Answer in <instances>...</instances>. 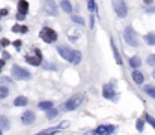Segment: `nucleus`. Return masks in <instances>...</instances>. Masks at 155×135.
Masks as SVG:
<instances>
[{
  "label": "nucleus",
  "instance_id": "f257e3e1",
  "mask_svg": "<svg viewBox=\"0 0 155 135\" xmlns=\"http://www.w3.org/2000/svg\"><path fill=\"white\" fill-rule=\"evenodd\" d=\"M124 39L128 45H131V47H137L139 45V35L136 33V30L132 27H126L124 30Z\"/></svg>",
  "mask_w": 155,
  "mask_h": 135
},
{
  "label": "nucleus",
  "instance_id": "f03ea898",
  "mask_svg": "<svg viewBox=\"0 0 155 135\" xmlns=\"http://www.w3.org/2000/svg\"><path fill=\"white\" fill-rule=\"evenodd\" d=\"M39 36L44 39V42H47V44H51V42H54V41L57 39V33H56L53 29H50V27H44V29L41 30Z\"/></svg>",
  "mask_w": 155,
  "mask_h": 135
},
{
  "label": "nucleus",
  "instance_id": "7ed1b4c3",
  "mask_svg": "<svg viewBox=\"0 0 155 135\" xmlns=\"http://www.w3.org/2000/svg\"><path fill=\"white\" fill-rule=\"evenodd\" d=\"M12 77L14 78H18V80H29L30 78V72L27 69L21 66H12V71H11Z\"/></svg>",
  "mask_w": 155,
  "mask_h": 135
},
{
  "label": "nucleus",
  "instance_id": "20e7f679",
  "mask_svg": "<svg viewBox=\"0 0 155 135\" xmlns=\"http://www.w3.org/2000/svg\"><path fill=\"white\" fill-rule=\"evenodd\" d=\"M113 9L116 11L119 18H125L126 17L128 8H126V3L124 2V0H113Z\"/></svg>",
  "mask_w": 155,
  "mask_h": 135
},
{
  "label": "nucleus",
  "instance_id": "39448f33",
  "mask_svg": "<svg viewBox=\"0 0 155 135\" xmlns=\"http://www.w3.org/2000/svg\"><path fill=\"white\" fill-rule=\"evenodd\" d=\"M44 11H45L48 15H57L59 14V9L56 6V2H53V0H47L45 3H44Z\"/></svg>",
  "mask_w": 155,
  "mask_h": 135
},
{
  "label": "nucleus",
  "instance_id": "423d86ee",
  "mask_svg": "<svg viewBox=\"0 0 155 135\" xmlns=\"http://www.w3.org/2000/svg\"><path fill=\"white\" fill-rule=\"evenodd\" d=\"M80 104H81V96H72L71 99H68V102L65 104V110H66V111H72V110H75Z\"/></svg>",
  "mask_w": 155,
  "mask_h": 135
},
{
  "label": "nucleus",
  "instance_id": "0eeeda50",
  "mask_svg": "<svg viewBox=\"0 0 155 135\" xmlns=\"http://www.w3.org/2000/svg\"><path fill=\"white\" fill-rule=\"evenodd\" d=\"M57 51H59V54H60L65 60H69V59H71L72 50L68 47V45H57Z\"/></svg>",
  "mask_w": 155,
  "mask_h": 135
},
{
  "label": "nucleus",
  "instance_id": "6e6552de",
  "mask_svg": "<svg viewBox=\"0 0 155 135\" xmlns=\"http://www.w3.org/2000/svg\"><path fill=\"white\" fill-rule=\"evenodd\" d=\"M35 53H36L35 57H32V56H26V62L30 63V65H33V66H38V65H41V62H42V56H41V51H39L38 48L35 50Z\"/></svg>",
  "mask_w": 155,
  "mask_h": 135
},
{
  "label": "nucleus",
  "instance_id": "1a4fd4ad",
  "mask_svg": "<svg viewBox=\"0 0 155 135\" xmlns=\"http://www.w3.org/2000/svg\"><path fill=\"white\" fill-rule=\"evenodd\" d=\"M115 131H116V126L113 125H102L98 129H95L94 134H113Z\"/></svg>",
  "mask_w": 155,
  "mask_h": 135
},
{
  "label": "nucleus",
  "instance_id": "9d476101",
  "mask_svg": "<svg viewBox=\"0 0 155 135\" xmlns=\"http://www.w3.org/2000/svg\"><path fill=\"white\" fill-rule=\"evenodd\" d=\"M21 122H23L24 125H32L35 122V112L33 111L23 112V116H21Z\"/></svg>",
  "mask_w": 155,
  "mask_h": 135
},
{
  "label": "nucleus",
  "instance_id": "9b49d317",
  "mask_svg": "<svg viewBox=\"0 0 155 135\" xmlns=\"http://www.w3.org/2000/svg\"><path fill=\"white\" fill-rule=\"evenodd\" d=\"M102 95H104V98H107V99H113V96H115L113 86H112V84H105L104 89H102Z\"/></svg>",
  "mask_w": 155,
  "mask_h": 135
},
{
  "label": "nucleus",
  "instance_id": "f8f14e48",
  "mask_svg": "<svg viewBox=\"0 0 155 135\" xmlns=\"http://www.w3.org/2000/svg\"><path fill=\"white\" fill-rule=\"evenodd\" d=\"M69 62H71V63H74V65H78V63L81 62V53H80V51H74V50H72V54H71Z\"/></svg>",
  "mask_w": 155,
  "mask_h": 135
},
{
  "label": "nucleus",
  "instance_id": "ddd939ff",
  "mask_svg": "<svg viewBox=\"0 0 155 135\" xmlns=\"http://www.w3.org/2000/svg\"><path fill=\"white\" fill-rule=\"evenodd\" d=\"M129 66H131V68H134V69H137L139 66H142V59H140L139 56L131 57V59H129Z\"/></svg>",
  "mask_w": 155,
  "mask_h": 135
},
{
  "label": "nucleus",
  "instance_id": "4468645a",
  "mask_svg": "<svg viewBox=\"0 0 155 135\" xmlns=\"http://www.w3.org/2000/svg\"><path fill=\"white\" fill-rule=\"evenodd\" d=\"M27 11H29V3L26 2V0H20L18 2V12L26 14Z\"/></svg>",
  "mask_w": 155,
  "mask_h": 135
},
{
  "label": "nucleus",
  "instance_id": "2eb2a0df",
  "mask_svg": "<svg viewBox=\"0 0 155 135\" xmlns=\"http://www.w3.org/2000/svg\"><path fill=\"white\" fill-rule=\"evenodd\" d=\"M132 80H134V83H136V84H142V83H143V80H145V77H143V74H142V72L134 71V72H132Z\"/></svg>",
  "mask_w": 155,
  "mask_h": 135
},
{
  "label": "nucleus",
  "instance_id": "dca6fc26",
  "mask_svg": "<svg viewBox=\"0 0 155 135\" xmlns=\"http://www.w3.org/2000/svg\"><path fill=\"white\" fill-rule=\"evenodd\" d=\"M14 105L15 107H24V105H27V98L26 96H18V98H15Z\"/></svg>",
  "mask_w": 155,
  "mask_h": 135
},
{
  "label": "nucleus",
  "instance_id": "f3484780",
  "mask_svg": "<svg viewBox=\"0 0 155 135\" xmlns=\"http://www.w3.org/2000/svg\"><path fill=\"white\" fill-rule=\"evenodd\" d=\"M60 6H62V11L66 12V14H71L72 12V6H71V3L68 2V0H63V2L60 3Z\"/></svg>",
  "mask_w": 155,
  "mask_h": 135
},
{
  "label": "nucleus",
  "instance_id": "a211bd4d",
  "mask_svg": "<svg viewBox=\"0 0 155 135\" xmlns=\"http://www.w3.org/2000/svg\"><path fill=\"white\" fill-rule=\"evenodd\" d=\"M57 116H59V111H57V110H54L53 107L47 110V119H48V120H53V119H56Z\"/></svg>",
  "mask_w": 155,
  "mask_h": 135
},
{
  "label": "nucleus",
  "instance_id": "6ab92c4d",
  "mask_svg": "<svg viewBox=\"0 0 155 135\" xmlns=\"http://www.w3.org/2000/svg\"><path fill=\"white\" fill-rule=\"evenodd\" d=\"M9 119L8 117H5V116H0V128L2 129H6V128H9Z\"/></svg>",
  "mask_w": 155,
  "mask_h": 135
},
{
  "label": "nucleus",
  "instance_id": "aec40b11",
  "mask_svg": "<svg viewBox=\"0 0 155 135\" xmlns=\"http://www.w3.org/2000/svg\"><path fill=\"white\" fill-rule=\"evenodd\" d=\"M145 41L148 45H155V33H148L145 36Z\"/></svg>",
  "mask_w": 155,
  "mask_h": 135
},
{
  "label": "nucleus",
  "instance_id": "412c9836",
  "mask_svg": "<svg viewBox=\"0 0 155 135\" xmlns=\"http://www.w3.org/2000/svg\"><path fill=\"white\" fill-rule=\"evenodd\" d=\"M145 92H146V95H149L151 98L155 99V87L154 86H145Z\"/></svg>",
  "mask_w": 155,
  "mask_h": 135
},
{
  "label": "nucleus",
  "instance_id": "4be33fe9",
  "mask_svg": "<svg viewBox=\"0 0 155 135\" xmlns=\"http://www.w3.org/2000/svg\"><path fill=\"white\" fill-rule=\"evenodd\" d=\"M8 95H9V90H8V87H6V86H0V99H5V98H8Z\"/></svg>",
  "mask_w": 155,
  "mask_h": 135
},
{
  "label": "nucleus",
  "instance_id": "5701e85b",
  "mask_svg": "<svg viewBox=\"0 0 155 135\" xmlns=\"http://www.w3.org/2000/svg\"><path fill=\"white\" fill-rule=\"evenodd\" d=\"M41 110H48V108H51L53 107V102H50V101H44V102H39V105H38Z\"/></svg>",
  "mask_w": 155,
  "mask_h": 135
},
{
  "label": "nucleus",
  "instance_id": "b1692460",
  "mask_svg": "<svg viewBox=\"0 0 155 135\" xmlns=\"http://www.w3.org/2000/svg\"><path fill=\"white\" fill-rule=\"evenodd\" d=\"M110 42H112V47H113V53H115V59H116V62H118L119 65H122V60H121V56H119V51H118V48L115 47L113 41H110Z\"/></svg>",
  "mask_w": 155,
  "mask_h": 135
},
{
  "label": "nucleus",
  "instance_id": "393cba45",
  "mask_svg": "<svg viewBox=\"0 0 155 135\" xmlns=\"http://www.w3.org/2000/svg\"><path fill=\"white\" fill-rule=\"evenodd\" d=\"M60 131V128H51V129H44V131H41L39 134L41 135H44V134H56V132H59Z\"/></svg>",
  "mask_w": 155,
  "mask_h": 135
},
{
  "label": "nucleus",
  "instance_id": "a878e982",
  "mask_svg": "<svg viewBox=\"0 0 155 135\" xmlns=\"http://www.w3.org/2000/svg\"><path fill=\"white\" fill-rule=\"evenodd\" d=\"M87 8H89V11H91V12H95V11H97L95 0H87Z\"/></svg>",
  "mask_w": 155,
  "mask_h": 135
},
{
  "label": "nucleus",
  "instance_id": "bb28decb",
  "mask_svg": "<svg viewBox=\"0 0 155 135\" xmlns=\"http://www.w3.org/2000/svg\"><path fill=\"white\" fill-rule=\"evenodd\" d=\"M72 21H74V22H77V24H80V26H83V24H84V20H83L81 17H78V15H72Z\"/></svg>",
  "mask_w": 155,
  "mask_h": 135
},
{
  "label": "nucleus",
  "instance_id": "cd10ccee",
  "mask_svg": "<svg viewBox=\"0 0 155 135\" xmlns=\"http://www.w3.org/2000/svg\"><path fill=\"white\" fill-rule=\"evenodd\" d=\"M136 126H137V131H140V132H142V131H143V126H145V122L139 119V120H137V123H136Z\"/></svg>",
  "mask_w": 155,
  "mask_h": 135
},
{
  "label": "nucleus",
  "instance_id": "c85d7f7f",
  "mask_svg": "<svg viewBox=\"0 0 155 135\" xmlns=\"http://www.w3.org/2000/svg\"><path fill=\"white\" fill-rule=\"evenodd\" d=\"M148 65H151V66L155 65V54H151V56L148 57Z\"/></svg>",
  "mask_w": 155,
  "mask_h": 135
},
{
  "label": "nucleus",
  "instance_id": "c756f323",
  "mask_svg": "<svg viewBox=\"0 0 155 135\" xmlns=\"http://www.w3.org/2000/svg\"><path fill=\"white\" fill-rule=\"evenodd\" d=\"M146 120H148V122H149V123L154 126V129H155V119H154L151 114H146Z\"/></svg>",
  "mask_w": 155,
  "mask_h": 135
},
{
  "label": "nucleus",
  "instance_id": "7c9ffc66",
  "mask_svg": "<svg viewBox=\"0 0 155 135\" xmlns=\"http://www.w3.org/2000/svg\"><path fill=\"white\" fill-rule=\"evenodd\" d=\"M11 42H9V39H6V38H3L2 41H0V45H2V47H8Z\"/></svg>",
  "mask_w": 155,
  "mask_h": 135
},
{
  "label": "nucleus",
  "instance_id": "2f4dec72",
  "mask_svg": "<svg viewBox=\"0 0 155 135\" xmlns=\"http://www.w3.org/2000/svg\"><path fill=\"white\" fill-rule=\"evenodd\" d=\"M24 15H26V14H21V12H18L15 18H17V20H20V21H23V20H24Z\"/></svg>",
  "mask_w": 155,
  "mask_h": 135
},
{
  "label": "nucleus",
  "instance_id": "473e14b6",
  "mask_svg": "<svg viewBox=\"0 0 155 135\" xmlns=\"http://www.w3.org/2000/svg\"><path fill=\"white\" fill-rule=\"evenodd\" d=\"M68 126H69V123H68V122H62V123L59 125V128H60V129H65V128H68Z\"/></svg>",
  "mask_w": 155,
  "mask_h": 135
},
{
  "label": "nucleus",
  "instance_id": "72a5a7b5",
  "mask_svg": "<svg viewBox=\"0 0 155 135\" xmlns=\"http://www.w3.org/2000/svg\"><path fill=\"white\" fill-rule=\"evenodd\" d=\"M27 32V27L26 26H20V33H26Z\"/></svg>",
  "mask_w": 155,
  "mask_h": 135
},
{
  "label": "nucleus",
  "instance_id": "f704fd0d",
  "mask_svg": "<svg viewBox=\"0 0 155 135\" xmlns=\"http://www.w3.org/2000/svg\"><path fill=\"white\" fill-rule=\"evenodd\" d=\"M14 45L15 48H21V41H14Z\"/></svg>",
  "mask_w": 155,
  "mask_h": 135
},
{
  "label": "nucleus",
  "instance_id": "c9c22d12",
  "mask_svg": "<svg viewBox=\"0 0 155 135\" xmlns=\"http://www.w3.org/2000/svg\"><path fill=\"white\" fill-rule=\"evenodd\" d=\"M12 32L18 33V32H20V26H14V27H12Z\"/></svg>",
  "mask_w": 155,
  "mask_h": 135
},
{
  "label": "nucleus",
  "instance_id": "e433bc0d",
  "mask_svg": "<svg viewBox=\"0 0 155 135\" xmlns=\"http://www.w3.org/2000/svg\"><path fill=\"white\" fill-rule=\"evenodd\" d=\"M8 14V9H2V11H0V15H6Z\"/></svg>",
  "mask_w": 155,
  "mask_h": 135
},
{
  "label": "nucleus",
  "instance_id": "4c0bfd02",
  "mask_svg": "<svg viewBox=\"0 0 155 135\" xmlns=\"http://www.w3.org/2000/svg\"><path fill=\"white\" fill-rule=\"evenodd\" d=\"M3 59H9V53L5 51V53H3Z\"/></svg>",
  "mask_w": 155,
  "mask_h": 135
},
{
  "label": "nucleus",
  "instance_id": "58836bf2",
  "mask_svg": "<svg viewBox=\"0 0 155 135\" xmlns=\"http://www.w3.org/2000/svg\"><path fill=\"white\" fill-rule=\"evenodd\" d=\"M145 3H146V5H149V3H152V0H145Z\"/></svg>",
  "mask_w": 155,
  "mask_h": 135
},
{
  "label": "nucleus",
  "instance_id": "ea45409f",
  "mask_svg": "<svg viewBox=\"0 0 155 135\" xmlns=\"http://www.w3.org/2000/svg\"><path fill=\"white\" fill-rule=\"evenodd\" d=\"M152 75H154V78H155V69H154V72H152Z\"/></svg>",
  "mask_w": 155,
  "mask_h": 135
},
{
  "label": "nucleus",
  "instance_id": "a19ab883",
  "mask_svg": "<svg viewBox=\"0 0 155 135\" xmlns=\"http://www.w3.org/2000/svg\"><path fill=\"white\" fill-rule=\"evenodd\" d=\"M0 17H2V15H0Z\"/></svg>",
  "mask_w": 155,
  "mask_h": 135
}]
</instances>
